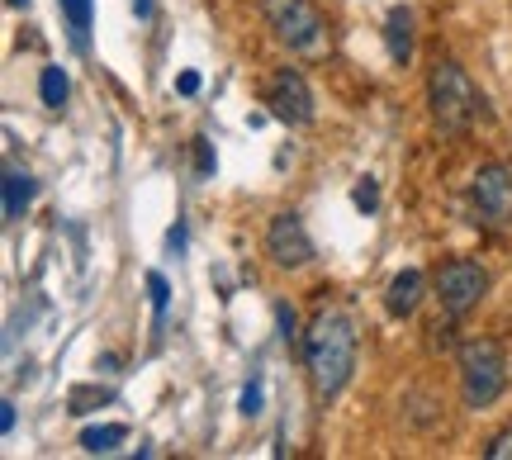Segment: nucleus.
Here are the masks:
<instances>
[{"label": "nucleus", "instance_id": "obj_1", "mask_svg": "<svg viewBox=\"0 0 512 460\" xmlns=\"http://www.w3.org/2000/svg\"><path fill=\"white\" fill-rule=\"evenodd\" d=\"M304 366L323 399H337L356 370V323L342 309H318L304 332Z\"/></svg>", "mask_w": 512, "mask_h": 460}, {"label": "nucleus", "instance_id": "obj_2", "mask_svg": "<svg viewBox=\"0 0 512 460\" xmlns=\"http://www.w3.org/2000/svg\"><path fill=\"white\" fill-rule=\"evenodd\" d=\"M427 105H432V124L441 133H465L479 124L484 95H479V86L460 62H437L427 72Z\"/></svg>", "mask_w": 512, "mask_h": 460}, {"label": "nucleus", "instance_id": "obj_3", "mask_svg": "<svg viewBox=\"0 0 512 460\" xmlns=\"http://www.w3.org/2000/svg\"><path fill=\"white\" fill-rule=\"evenodd\" d=\"M261 15H266L271 34L280 38L294 57H328L332 53V29L313 0H261Z\"/></svg>", "mask_w": 512, "mask_h": 460}, {"label": "nucleus", "instance_id": "obj_4", "mask_svg": "<svg viewBox=\"0 0 512 460\" xmlns=\"http://www.w3.org/2000/svg\"><path fill=\"white\" fill-rule=\"evenodd\" d=\"M508 389V356L494 337H470L460 347V394L470 408H489Z\"/></svg>", "mask_w": 512, "mask_h": 460}, {"label": "nucleus", "instance_id": "obj_5", "mask_svg": "<svg viewBox=\"0 0 512 460\" xmlns=\"http://www.w3.org/2000/svg\"><path fill=\"white\" fill-rule=\"evenodd\" d=\"M470 214L489 233H508L512 228V171L503 162H489L475 171V181H470Z\"/></svg>", "mask_w": 512, "mask_h": 460}, {"label": "nucleus", "instance_id": "obj_6", "mask_svg": "<svg viewBox=\"0 0 512 460\" xmlns=\"http://www.w3.org/2000/svg\"><path fill=\"white\" fill-rule=\"evenodd\" d=\"M432 290H437L441 309L460 318V313H470L479 299L489 295V271L470 257H451L446 266H437V276H432Z\"/></svg>", "mask_w": 512, "mask_h": 460}, {"label": "nucleus", "instance_id": "obj_7", "mask_svg": "<svg viewBox=\"0 0 512 460\" xmlns=\"http://www.w3.org/2000/svg\"><path fill=\"white\" fill-rule=\"evenodd\" d=\"M266 105H271V114L280 124H294V129L313 124V91H309V81H304V72H294V67H280L271 76Z\"/></svg>", "mask_w": 512, "mask_h": 460}, {"label": "nucleus", "instance_id": "obj_8", "mask_svg": "<svg viewBox=\"0 0 512 460\" xmlns=\"http://www.w3.org/2000/svg\"><path fill=\"white\" fill-rule=\"evenodd\" d=\"M266 252H271V261L285 266V271L309 266L313 238H309V228H304V219H299V214H275L271 228H266Z\"/></svg>", "mask_w": 512, "mask_h": 460}, {"label": "nucleus", "instance_id": "obj_9", "mask_svg": "<svg viewBox=\"0 0 512 460\" xmlns=\"http://www.w3.org/2000/svg\"><path fill=\"white\" fill-rule=\"evenodd\" d=\"M422 290H427V280H422V271H399V276L389 280V290H384V309H389V318H413L422 304Z\"/></svg>", "mask_w": 512, "mask_h": 460}, {"label": "nucleus", "instance_id": "obj_10", "mask_svg": "<svg viewBox=\"0 0 512 460\" xmlns=\"http://www.w3.org/2000/svg\"><path fill=\"white\" fill-rule=\"evenodd\" d=\"M384 48H389V62H408L413 57V10L408 5H394L389 19H384Z\"/></svg>", "mask_w": 512, "mask_h": 460}, {"label": "nucleus", "instance_id": "obj_11", "mask_svg": "<svg viewBox=\"0 0 512 460\" xmlns=\"http://www.w3.org/2000/svg\"><path fill=\"white\" fill-rule=\"evenodd\" d=\"M29 200H34V176L19 171V166H5V223L24 219Z\"/></svg>", "mask_w": 512, "mask_h": 460}, {"label": "nucleus", "instance_id": "obj_12", "mask_svg": "<svg viewBox=\"0 0 512 460\" xmlns=\"http://www.w3.org/2000/svg\"><path fill=\"white\" fill-rule=\"evenodd\" d=\"M124 442H128L124 423H105V427H86V432H81V451H91V456H110V451H119Z\"/></svg>", "mask_w": 512, "mask_h": 460}, {"label": "nucleus", "instance_id": "obj_13", "mask_svg": "<svg viewBox=\"0 0 512 460\" xmlns=\"http://www.w3.org/2000/svg\"><path fill=\"white\" fill-rule=\"evenodd\" d=\"M67 91H72L67 72H62V67H43V76H38V100H43L48 110H62V105H67Z\"/></svg>", "mask_w": 512, "mask_h": 460}, {"label": "nucleus", "instance_id": "obj_14", "mask_svg": "<svg viewBox=\"0 0 512 460\" xmlns=\"http://www.w3.org/2000/svg\"><path fill=\"white\" fill-rule=\"evenodd\" d=\"M67 10V24H72V43L86 48V29H91V0H62Z\"/></svg>", "mask_w": 512, "mask_h": 460}, {"label": "nucleus", "instance_id": "obj_15", "mask_svg": "<svg viewBox=\"0 0 512 460\" xmlns=\"http://www.w3.org/2000/svg\"><path fill=\"white\" fill-rule=\"evenodd\" d=\"M110 399H114L110 389H95V385H76L72 394H67V408H72L76 418H81V413H91L95 404H110Z\"/></svg>", "mask_w": 512, "mask_h": 460}, {"label": "nucleus", "instance_id": "obj_16", "mask_svg": "<svg viewBox=\"0 0 512 460\" xmlns=\"http://www.w3.org/2000/svg\"><path fill=\"white\" fill-rule=\"evenodd\" d=\"M351 200H356L361 214H375V209H380V185H375V176H361V185L351 190Z\"/></svg>", "mask_w": 512, "mask_h": 460}, {"label": "nucleus", "instance_id": "obj_17", "mask_svg": "<svg viewBox=\"0 0 512 460\" xmlns=\"http://www.w3.org/2000/svg\"><path fill=\"white\" fill-rule=\"evenodd\" d=\"M147 295H152V309H157V318H162L166 299H171V285H166L162 271H147Z\"/></svg>", "mask_w": 512, "mask_h": 460}, {"label": "nucleus", "instance_id": "obj_18", "mask_svg": "<svg viewBox=\"0 0 512 460\" xmlns=\"http://www.w3.org/2000/svg\"><path fill=\"white\" fill-rule=\"evenodd\" d=\"M275 323H280V337L294 347V342H299V318H294L290 304H275Z\"/></svg>", "mask_w": 512, "mask_h": 460}, {"label": "nucleus", "instance_id": "obj_19", "mask_svg": "<svg viewBox=\"0 0 512 460\" xmlns=\"http://www.w3.org/2000/svg\"><path fill=\"white\" fill-rule=\"evenodd\" d=\"M484 456H489V460H512V427H508V432H498L494 442L484 446Z\"/></svg>", "mask_w": 512, "mask_h": 460}, {"label": "nucleus", "instance_id": "obj_20", "mask_svg": "<svg viewBox=\"0 0 512 460\" xmlns=\"http://www.w3.org/2000/svg\"><path fill=\"white\" fill-rule=\"evenodd\" d=\"M242 413H247V418H256V413H261V389H256V385L242 389Z\"/></svg>", "mask_w": 512, "mask_h": 460}, {"label": "nucleus", "instance_id": "obj_21", "mask_svg": "<svg viewBox=\"0 0 512 460\" xmlns=\"http://www.w3.org/2000/svg\"><path fill=\"white\" fill-rule=\"evenodd\" d=\"M176 91H181V95H200V72H181V76H176Z\"/></svg>", "mask_w": 512, "mask_h": 460}, {"label": "nucleus", "instance_id": "obj_22", "mask_svg": "<svg viewBox=\"0 0 512 460\" xmlns=\"http://www.w3.org/2000/svg\"><path fill=\"white\" fill-rule=\"evenodd\" d=\"M195 162H200V176H209V171H214V152H209V143H195Z\"/></svg>", "mask_w": 512, "mask_h": 460}, {"label": "nucleus", "instance_id": "obj_23", "mask_svg": "<svg viewBox=\"0 0 512 460\" xmlns=\"http://www.w3.org/2000/svg\"><path fill=\"white\" fill-rule=\"evenodd\" d=\"M0 432H15V404L10 399L0 404Z\"/></svg>", "mask_w": 512, "mask_h": 460}, {"label": "nucleus", "instance_id": "obj_24", "mask_svg": "<svg viewBox=\"0 0 512 460\" xmlns=\"http://www.w3.org/2000/svg\"><path fill=\"white\" fill-rule=\"evenodd\" d=\"M10 5H15V10H29V0H10Z\"/></svg>", "mask_w": 512, "mask_h": 460}]
</instances>
